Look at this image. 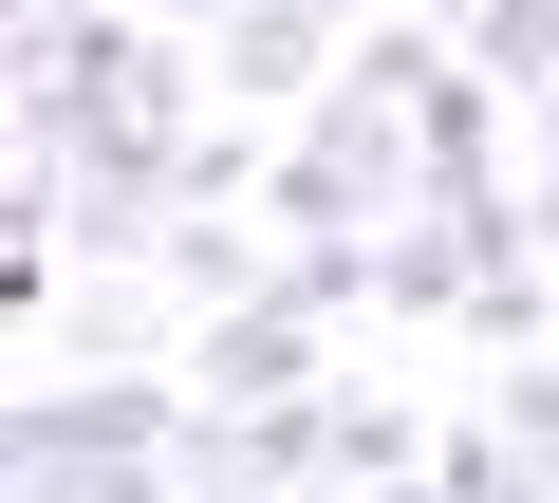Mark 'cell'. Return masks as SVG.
Wrapping results in <instances>:
<instances>
[{"mask_svg":"<svg viewBox=\"0 0 559 503\" xmlns=\"http://www.w3.org/2000/svg\"><path fill=\"white\" fill-rule=\"evenodd\" d=\"M187 392L205 410H261V392H336V318L280 280V299H224L205 336H187Z\"/></svg>","mask_w":559,"mask_h":503,"instance_id":"obj_1","label":"cell"},{"mask_svg":"<svg viewBox=\"0 0 559 503\" xmlns=\"http://www.w3.org/2000/svg\"><path fill=\"white\" fill-rule=\"evenodd\" d=\"M336 57H355V0H242V20L205 38V75H224V94H261V112H299Z\"/></svg>","mask_w":559,"mask_h":503,"instance_id":"obj_2","label":"cell"},{"mask_svg":"<svg viewBox=\"0 0 559 503\" xmlns=\"http://www.w3.org/2000/svg\"><path fill=\"white\" fill-rule=\"evenodd\" d=\"M0 484L20 503H187V447H57V429H20Z\"/></svg>","mask_w":559,"mask_h":503,"instance_id":"obj_3","label":"cell"},{"mask_svg":"<svg viewBox=\"0 0 559 503\" xmlns=\"http://www.w3.org/2000/svg\"><path fill=\"white\" fill-rule=\"evenodd\" d=\"M466 57H485V75L540 112V94H559V0H485V20H466Z\"/></svg>","mask_w":559,"mask_h":503,"instance_id":"obj_4","label":"cell"},{"mask_svg":"<svg viewBox=\"0 0 559 503\" xmlns=\"http://www.w3.org/2000/svg\"><path fill=\"white\" fill-rule=\"evenodd\" d=\"M75 20H112V0H20V38H75Z\"/></svg>","mask_w":559,"mask_h":503,"instance_id":"obj_5","label":"cell"},{"mask_svg":"<svg viewBox=\"0 0 559 503\" xmlns=\"http://www.w3.org/2000/svg\"><path fill=\"white\" fill-rule=\"evenodd\" d=\"M150 20H187V38H224V20H242V0H150Z\"/></svg>","mask_w":559,"mask_h":503,"instance_id":"obj_6","label":"cell"},{"mask_svg":"<svg viewBox=\"0 0 559 503\" xmlns=\"http://www.w3.org/2000/svg\"><path fill=\"white\" fill-rule=\"evenodd\" d=\"M429 20H485V0H429Z\"/></svg>","mask_w":559,"mask_h":503,"instance_id":"obj_7","label":"cell"}]
</instances>
